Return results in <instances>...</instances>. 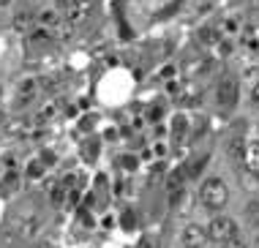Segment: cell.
Returning a JSON list of instances; mask_svg holds the SVG:
<instances>
[{"mask_svg":"<svg viewBox=\"0 0 259 248\" xmlns=\"http://www.w3.org/2000/svg\"><path fill=\"white\" fill-rule=\"evenodd\" d=\"M44 169H47L44 161H33V164L27 167V177H41V175H44Z\"/></svg>","mask_w":259,"mask_h":248,"instance_id":"obj_13","label":"cell"},{"mask_svg":"<svg viewBox=\"0 0 259 248\" xmlns=\"http://www.w3.org/2000/svg\"><path fill=\"white\" fill-rule=\"evenodd\" d=\"M199 41H202V44H219L221 33L215 30V27H202V30H199Z\"/></svg>","mask_w":259,"mask_h":248,"instance_id":"obj_11","label":"cell"},{"mask_svg":"<svg viewBox=\"0 0 259 248\" xmlns=\"http://www.w3.org/2000/svg\"><path fill=\"white\" fill-rule=\"evenodd\" d=\"M199 199L207 210H221L224 204L229 202V188L221 177H207L202 183V191H199Z\"/></svg>","mask_w":259,"mask_h":248,"instance_id":"obj_1","label":"cell"},{"mask_svg":"<svg viewBox=\"0 0 259 248\" xmlns=\"http://www.w3.org/2000/svg\"><path fill=\"white\" fill-rule=\"evenodd\" d=\"M227 153H229V158L240 161L243 153H246V142H243L240 137H232V139H229V145H227Z\"/></svg>","mask_w":259,"mask_h":248,"instance_id":"obj_9","label":"cell"},{"mask_svg":"<svg viewBox=\"0 0 259 248\" xmlns=\"http://www.w3.org/2000/svg\"><path fill=\"white\" fill-rule=\"evenodd\" d=\"M27 25H30V14H19V17H17V27H19V30H27Z\"/></svg>","mask_w":259,"mask_h":248,"instance_id":"obj_15","label":"cell"},{"mask_svg":"<svg viewBox=\"0 0 259 248\" xmlns=\"http://www.w3.org/2000/svg\"><path fill=\"white\" fill-rule=\"evenodd\" d=\"M58 9H47V11H41L38 14V22H41V27H52L55 22H58Z\"/></svg>","mask_w":259,"mask_h":248,"instance_id":"obj_12","label":"cell"},{"mask_svg":"<svg viewBox=\"0 0 259 248\" xmlns=\"http://www.w3.org/2000/svg\"><path fill=\"white\" fill-rule=\"evenodd\" d=\"M6 6H11V0H0V9H6Z\"/></svg>","mask_w":259,"mask_h":248,"instance_id":"obj_20","label":"cell"},{"mask_svg":"<svg viewBox=\"0 0 259 248\" xmlns=\"http://www.w3.org/2000/svg\"><path fill=\"white\" fill-rule=\"evenodd\" d=\"M256 248H259V237H256Z\"/></svg>","mask_w":259,"mask_h":248,"instance_id":"obj_22","label":"cell"},{"mask_svg":"<svg viewBox=\"0 0 259 248\" xmlns=\"http://www.w3.org/2000/svg\"><path fill=\"white\" fill-rule=\"evenodd\" d=\"M237 177H240V186L246 188V191H259V172H256V169L243 167Z\"/></svg>","mask_w":259,"mask_h":248,"instance_id":"obj_8","label":"cell"},{"mask_svg":"<svg viewBox=\"0 0 259 248\" xmlns=\"http://www.w3.org/2000/svg\"><path fill=\"white\" fill-rule=\"evenodd\" d=\"M52 3H55V9H58V11H66L68 6L74 3V0H52Z\"/></svg>","mask_w":259,"mask_h":248,"instance_id":"obj_18","label":"cell"},{"mask_svg":"<svg viewBox=\"0 0 259 248\" xmlns=\"http://www.w3.org/2000/svg\"><path fill=\"white\" fill-rule=\"evenodd\" d=\"M243 158H246V167H251V169H256V172H259V142H254V145H246Z\"/></svg>","mask_w":259,"mask_h":248,"instance_id":"obj_10","label":"cell"},{"mask_svg":"<svg viewBox=\"0 0 259 248\" xmlns=\"http://www.w3.org/2000/svg\"><path fill=\"white\" fill-rule=\"evenodd\" d=\"M9 131H11V134H25V131H27V120H17V123H11Z\"/></svg>","mask_w":259,"mask_h":248,"instance_id":"obj_14","label":"cell"},{"mask_svg":"<svg viewBox=\"0 0 259 248\" xmlns=\"http://www.w3.org/2000/svg\"><path fill=\"white\" fill-rule=\"evenodd\" d=\"M215 98H219L221 106H232L237 101V79L235 76H224L215 88Z\"/></svg>","mask_w":259,"mask_h":248,"instance_id":"obj_5","label":"cell"},{"mask_svg":"<svg viewBox=\"0 0 259 248\" xmlns=\"http://www.w3.org/2000/svg\"><path fill=\"white\" fill-rule=\"evenodd\" d=\"M207 243V232L197 224H188L183 232H180V245L183 248H202Z\"/></svg>","mask_w":259,"mask_h":248,"instance_id":"obj_4","label":"cell"},{"mask_svg":"<svg viewBox=\"0 0 259 248\" xmlns=\"http://www.w3.org/2000/svg\"><path fill=\"white\" fill-rule=\"evenodd\" d=\"M41 229V218L38 216H30V218H19V221H17V235L19 237H33V235H36V232Z\"/></svg>","mask_w":259,"mask_h":248,"instance_id":"obj_7","label":"cell"},{"mask_svg":"<svg viewBox=\"0 0 259 248\" xmlns=\"http://www.w3.org/2000/svg\"><path fill=\"white\" fill-rule=\"evenodd\" d=\"M207 240H213V243H227L229 237H235L237 235V224H235V218H229V216H215L213 221L207 224Z\"/></svg>","mask_w":259,"mask_h":248,"instance_id":"obj_2","label":"cell"},{"mask_svg":"<svg viewBox=\"0 0 259 248\" xmlns=\"http://www.w3.org/2000/svg\"><path fill=\"white\" fill-rule=\"evenodd\" d=\"M96 6H99V0H74V3L66 9V19L74 27L82 25V22H88V19L96 14Z\"/></svg>","mask_w":259,"mask_h":248,"instance_id":"obj_3","label":"cell"},{"mask_svg":"<svg viewBox=\"0 0 259 248\" xmlns=\"http://www.w3.org/2000/svg\"><path fill=\"white\" fill-rule=\"evenodd\" d=\"M139 248H161V245H158L156 237H145L142 243H139Z\"/></svg>","mask_w":259,"mask_h":248,"instance_id":"obj_17","label":"cell"},{"mask_svg":"<svg viewBox=\"0 0 259 248\" xmlns=\"http://www.w3.org/2000/svg\"><path fill=\"white\" fill-rule=\"evenodd\" d=\"M50 35L52 41H71L74 38V25L68 19H58L52 27H50Z\"/></svg>","mask_w":259,"mask_h":248,"instance_id":"obj_6","label":"cell"},{"mask_svg":"<svg viewBox=\"0 0 259 248\" xmlns=\"http://www.w3.org/2000/svg\"><path fill=\"white\" fill-rule=\"evenodd\" d=\"M251 101H254V104H259V82L254 85V90H251Z\"/></svg>","mask_w":259,"mask_h":248,"instance_id":"obj_19","label":"cell"},{"mask_svg":"<svg viewBox=\"0 0 259 248\" xmlns=\"http://www.w3.org/2000/svg\"><path fill=\"white\" fill-rule=\"evenodd\" d=\"M224 248H246V243H243V240L235 235V237H229V240H227V245H224Z\"/></svg>","mask_w":259,"mask_h":248,"instance_id":"obj_16","label":"cell"},{"mask_svg":"<svg viewBox=\"0 0 259 248\" xmlns=\"http://www.w3.org/2000/svg\"><path fill=\"white\" fill-rule=\"evenodd\" d=\"M3 120H6V112H3V109H0V123H3Z\"/></svg>","mask_w":259,"mask_h":248,"instance_id":"obj_21","label":"cell"}]
</instances>
